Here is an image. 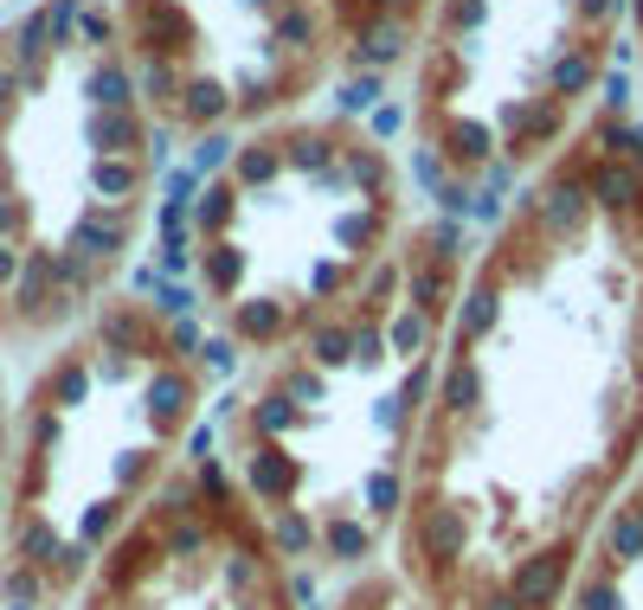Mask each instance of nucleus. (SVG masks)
<instances>
[{"mask_svg":"<svg viewBox=\"0 0 643 610\" xmlns=\"http://www.w3.org/2000/svg\"><path fill=\"white\" fill-rule=\"evenodd\" d=\"M643 463V141L598 129L508 212L444 315L393 572L425 610H567Z\"/></svg>","mask_w":643,"mask_h":610,"instance_id":"obj_1","label":"nucleus"},{"mask_svg":"<svg viewBox=\"0 0 643 610\" xmlns=\"http://www.w3.org/2000/svg\"><path fill=\"white\" fill-rule=\"evenodd\" d=\"M329 610H425V605L399 585V572H360Z\"/></svg>","mask_w":643,"mask_h":610,"instance_id":"obj_2","label":"nucleus"}]
</instances>
